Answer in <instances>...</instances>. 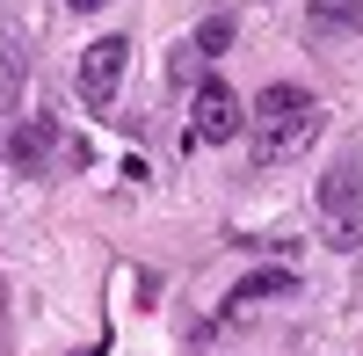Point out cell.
<instances>
[{"label":"cell","instance_id":"obj_3","mask_svg":"<svg viewBox=\"0 0 363 356\" xmlns=\"http://www.w3.org/2000/svg\"><path fill=\"white\" fill-rule=\"evenodd\" d=\"M124 66H131V44H124V37H95V44L80 51V73H73L80 102H87V109H109L116 87H124Z\"/></svg>","mask_w":363,"mask_h":356},{"label":"cell","instance_id":"obj_4","mask_svg":"<svg viewBox=\"0 0 363 356\" xmlns=\"http://www.w3.org/2000/svg\"><path fill=\"white\" fill-rule=\"evenodd\" d=\"M240 131H247V109H240V95H233L218 73H211L196 87V109H189V145H225Z\"/></svg>","mask_w":363,"mask_h":356},{"label":"cell","instance_id":"obj_7","mask_svg":"<svg viewBox=\"0 0 363 356\" xmlns=\"http://www.w3.org/2000/svg\"><path fill=\"white\" fill-rule=\"evenodd\" d=\"M306 22L320 37H356L363 29V0H306Z\"/></svg>","mask_w":363,"mask_h":356},{"label":"cell","instance_id":"obj_2","mask_svg":"<svg viewBox=\"0 0 363 356\" xmlns=\"http://www.w3.org/2000/svg\"><path fill=\"white\" fill-rule=\"evenodd\" d=\"M320 240L335 255L363 247V160H335L320 174Z\"/></svg>","mask_w":363,"mask_h":356},{"label":"cell","instance_id":"obj_6","mask_svg":"<svg viewBox=\"0 0 363 356\" xmlns=\"http://www.w3.org/2000/svg\"><path fill=\"white\" fill-rule=\"evenodd\" d=\"M284 291H298V277H291V269H255V277H247V284H240L233 299L218 306V320H240L247 306H262V299H284Z\"/></svg>","mask_w":363,"mask_h":356},{"label":"cell","instance_id":"obj_5","mask_svg":"<svg viewBox=\"0 0 363 356\" xmlns=\"http://www.w3.org/2000/svg\"><path fill=\"white\" fill-rule=\"evenodd\" d=\"M51 145H58V124H51V116H44V109H37V116H22L15 138H8V167H15V174H44Z\"/></svg>","mask_w":363,"mask_h":356},{"label":"cell","instance_id":"obj_1","mask_svg":"<svg viewBox=\"0 0 363 356\" xmlns=\"http://www.w3.org/2000/svg\"><path fill=\"white\" fill-rule=\"evenodd\" d=\"M320 102L306 95V87H291V80H277V87H262L255 95V116H247V131H255V160L262 167H284V160H298L306 145L320 138Z\"/></svg>","mask_w":363,"mask_h":356},{"label":"cell","instance_id":"obj_8","mask_svg":"<svg viewBox=\"0 0 363 356\" xmlns=\"http://www.w3.org/2000/svg\"><path fill=\"white\" fill-rule=\"evenodd\" d=\"M225 44H233V22H225V15H211V22L196 29V51H225Z\"/></svg>","mask_w":363,"mask_h":356},{"label":"cell","instance_id":"obj_9","mask_svg":"<svg viewBox=\"0 0 363 356\" xmlns=\"http://www.w3.org/2000/svg\"><path fill=\"white\" fill-rule=\"evenodd\" d=\"M66 8H102V0H66Z\"/></svg>","mask_w":363,"mask_h":356}]
</instances>
